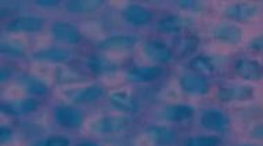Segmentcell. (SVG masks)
<instances>
[{
  "mask_svg": "<svg viewBox=\"0 0 263 146\" xmlns=\"http://www.w3.org/2000/svg\"><path fill=\"white\" fill-rule=\"evenodd\" d=\"M0 141L3 143H9V142L13 141V133L10 131L9 128L2 127V130H0Z\"/></svg>",
  "mask_w": 263,
  "mask_h": 146,
  "instance_id": "cell-29",
  "label": "cell"
},
{
  "mask_svg": "<svg viewBox=\"0 0 263 146\" xmlns=\"http://www.w3.org/2000/svg\"><path fill=\"white\" fill-rule=\"evenodd\" d=\"M187 23V21L182 17H176V15H171L168 18L162 19L159 22L158 28L159 31H163V32H176L179 29H182L184 25Z\"/></svg>",
  "mask_w": 263,
  "mask_h": 146,
  "instance_id": "cell-21",
  "label": "cell"
},
{
  "mask_svg": "<svg viewBox=\"0 0 263 146\" xmlns=\"http://www.w3.org/2000/svg\"><path fill=\"white\" fill-rule=\"evenodd\" d=\"M23 86L32 94H45L47 91V87H46L45 83L41 82L39 79L33 78V76H24Z\"/></svg>",
  "mask_w": 263,
  "mask_h": 146,
  "instance_id": "cell-23",
  "label": "cell"
},
{
  "mask_svg": "<svg viewBox=\"0 0 263 146\" xmlns=\"http://www.w3.org/2000/svg\"><path fill=\"white\" fill-rule=\"evenodd\" d=\"M212 33L218 40L226 41L229 44H237L242 39V32L240 28L230 25V23H219L213 28Z\"/></svg>",
  "mask_w": 263,
  "mask_h": 146,
  "instance_id": "cell-4",
  "label": "cell"
},
{
  "mask_svg": "<svg viewBox=\"0 0 263 146\" xmlns=\"http://www.w3.org/2000/svg\"><path fill=\"white\" fill-rule=\"evenodd\" d=\"M43 146H69V139L65 137H51L43 143Z\"/></svg>",
  "mask_w": 263,
  "mask_h": 146,
  "instance_id": "cell-28",
  "label": "cell"
},
{
  "mask_svg": "<svg viewBox=\"0 0 263 146\" xmlns=\"http://www.w3.org/2000/svg\"><path fill=\"white\" fill-rule=\"evenodd\" d=\"M201 124L205 128L211 130V131L223 133V131H226L227 128H229V119H227L226 114L220 112V110H206L201 116Z\"/></svg>",
  "mask_w": 263,
  "mask_h": 146,
  "instance_id": "cell-1",
  "label": "cell"
},
{
  "mask_svg": "<svg viewBox=\"0 0 263 146\" xmlns=\"http://www.w3.org/2000/svg\"><path fill=\"white\" fill-rule=\"evenodd\" d=\"M179 3H180V5H182V6H190V5H193V2H179Z\"/></svg>",
  "mask_w": 263,
  "mask_h": 146,
  "instance_id": "cell-34",
  "label": "cell"
},
{
  "mask_svg": "<svg viewBox=\"0 0 263 146\" xmlns=\"http://www.w3.org/2000/svg\"><path fill=\"white\" fill-rule=\"evenodd\" d=\"M45 22L39 17H20L9 25L13 32H37L43 28Z\"/></svg>",
  "mask_w": 263,
  "mask_h": 146,
  "instance_id": "cell-9",
  "label": "cell"
},
{
  "mask_svg": "<svg viewBox=\"0 0 263 146\" xmlns=\"http://www.w3.org/2000/svg\"><path fill=\"white\" fill-rule=\"evenodd\" d=\"M129 120L123 116H117V117H105V119L99 120L93 127V131L101 134H112L122 131L123 128L127 127Z\"/></svg>",
  "mask_w": 263,
  "mask_h": 146,
  "instance_id": "cell-5",
  "label": "cell"
},
{
  "mask_svg": "<svg viewBox=\"0 0 263 146\" xmlns=\"http://www.w3.org/2000/svg\"><path fill=\"white\" fill-rule=\"evenodd\" d=\"M0 50L3 54H7L10 57H20V55H23L24 48L21 44L18 43H13V41H9V43H2V46H0Z\"/></svg>",
  "mask_w": 263,
  "mask_h": 146,
  "instance_id": "cell-27",
  "label": "cell"
},
{
  "mask_svg": "<svg viewBox=\"0 0 263 146\" xmlns=\"http://www.w3.org/2000/svg\"><path fill=\"white\" fill-rule=\"evenodd\" d=\"M54 116L55 120L63 127L75 128L82 126V123H83V114H82V112L72 108V106H59L55 109Z\"/></svg>",
  "mask_w": 263,
  "mask_h": 146,
  "instance_id": "cell-2",
  "label": "cell"
},
{
  "mask_svg": "<svg viewBox=\"0 0 263 146\" xmlns=\"http://www.w3.org/2000/svg\"><path fill=\"white\" fill-rule=\"evenodd\" d=\"M251 47L258 51H263V36L256 37L255 40L251 41Z\"/></svg>",
  "mask_w": 263,
  "mask_h": 146,
  "instance_id": "cell-31",
  "label": "cell"
},
{
  "mask_svg": "<svg viewBox=\"0 0 263 146\" xmlns=\"http://www.w3.org/2000/svg\"><path fill=\"white\" fill-rule=\"evenodd\" d=\"M254 95V90L247 86H230L223 87L219 91V98L223 101H234V100H248Z\"/></svg>",
  "mask_w": 263,
  "mask_h": 146,
  "instance_id": "cell-11",
  "label": "cell"
},
{
  "mask_svg": "<svg viewBox=\"0 0 263 146\" xmlns=\"http://www.w3.org/2000/svg\"><path fill=\"white\" fill-rule=\"evenodd\" d=\"M220 139L216 137H194L189 139L187 146H219Z\"/></svg>",
  "mask_w": 263,
  "mask_h": 146,
  "instance_id": "cell-26",
  "label": "cell"
},
{
  "mask_svg": "<svg viewBox=\"0 0 263 146\" xmlns=\"http://www.w3.org/2000/svg\"><path fill=\"white\" fill-rule=\"evenodd\" d=\"M194 113V110L187 105H173L168 106L162 112V117L171 121H182V120L190 119Z\"/></svg>",
  "mask_w": 263,
  "mask_h": 146,
  "instance_id": "cell-16",
  "label": "cell"
},
{
  "mask_svg": "<svg viewBox=\"0 0 263 146\" xmlns=\"http://www.w3.org/2000/svg\"><path fill=\"white\" fill-rule=\"evenodd\" d=\"M53 33L57 40L68 44H75L81 40L79 31L69 22H55L53 27Z\"/></svg>",
  "mask_w": 263,
  "mask_h": 146,
  "instance_id": "cell-6",
  "label": "cell"
},
{
  "mask_svg": "<svg viewBox=\"0 0 263 146\" xmlns=\"http://www.w3.org/2000/svg\"><path fill=\"white\" fill-rule=\"evenodd\" d=\"M148 135L155 143H158L161 146H169L173 145L176 141L175 133L172 130H169L166 127H154L148 130Z\"/></svg>",
  "mask_w": 263,
  "mask_h": 146,
  "instance_id": "cell-17",
  "label": "cell"
},
{
  "mask_svg": "<svg viewBox=\"0 0 263 146\" xmlns=\"http://www.w3.org/2000/svg\"><path fill=\"white\" fill-rule=\"evenodd\" d=\"M183 90H186L190 94H197V95H204L209 90V84L206 79H204L200 75H184L180 79Z\"/></svg>",
  "mask_w": 263,
  "mask_h": 146,
  "instance_id": "cell-7",
  "label": "cell"
},
{
  "mask_svg": "<svg viewBox=\"0 0 263 146\" xmlns=\"http://www.w3.org/2000/svg\"><path fill=\"white\" fill-rule=\"evenodd\" d=\"M251 135L254 138H258V139H263V124L256 126V127L251 131Z\"/></svg>",
  "mask_w": 263,
  "mask_h": 146,
  "instance_id": "cell-32",
  "label": "cell"
},
{
  "mask_svg": "<svg viewBox=\"0 0 263 146\" xmlns=\"http://www.w3.org/2000/svg\"><path fill=\"white\" fill-rule=\"evenodd\" d=\"M236 72L245 80H259L263 78V66L255 62V61L242 60L238 61L236 65Z\"/></svg>",
  "mask_w": 263,
  "mask_h": 146,
  "instance_id": "cell-8",
  "label": "cell"
},
{
  "mask_svg": "<svg viewBox=\"0 0 263 146\" xmlns=\"http://www.w3.org/2000/svg\"><path fill=\"white\" fill-rule=\"evenodd\" d=\"M136 44V37L130 35H117L104 40L100 44L104 50H127Z\"/></svg>",
  "mask_w": 263,
  "mask_h": 146,
  "instance_id": "cell-12",
  "label": "cell"
},
{
  "mask_svg": "<svg viewBox=\"0 0 263 146\" xmlns=\"http://www.w3.org/2000/svg\"><path fill=\"white\" fill-rule=\"evenodd\" d=\"M71 53L64 48H46L35 54V58L39 61H47V62H68L71 60Z\"/></svg>",
  "mask_w": 263,
  "mask_h": 146,
  "instance_id": "cell-15",
  "label": "cell"
},
{
  "mask_svg": "<svg viewBox=\"0 0 263 146\" xmlns=\"http://www.w3.org/2000/svg\"><path fill=\"white\" fill-rule=\"evenodd\" d=\"M90 66L96 73H111L115 70V64L105 57H93L90 60Z\"/></svg>",
  "mask_w": 263,
  "mask_h": 146,
  "instance_id": "cell-22",
  "label": "cell"
},
{
  "mask_svg": "<svg viewBox=\"0 0 263 146\" xmlns=\"http://www.w3.org/2000/svg\"><path fill=\"white\" fill-rule=\"evenodd\" d=\"M111 102L114 105L125 112H133L136 109V102L133 101L132 95L127 91H114L111 92Z\"/></svg>",
  "mask_w": 263,
  "mask_h": 146,
  "instance_id": "cell-19",
  "label": "cell"
},
{
  "mask_svg": "<svg viewBox=\"0 0 263 146\" xmlns=\"http://www.w3.org/2000/svg\"><path fill=\"white\" fill-rule=\"evenodd\" d=\"M144 53L145 55L153 61H157V62H166V61L171 60V50L168 47L159 43V41H150L144 46Z\"/></svg>",
  "mask_w": 263,
  "mask_h": 146,
  "instance_id": "cell-13",
  "label": "cell"
},
{
  "mask_svg": "<svg viewBox=\"0 0 263 146\" xmlns=\"http://www.w3.org/2000/svg\"><path fill=\"white\" fill-rule=\"evenodd\" d=\"M242 146H254V145H242Z\"/></svg>",
  "mask_w": 263,
  "mask_h": 146,
  "instance_id": "cell-35",
  "label": "cell"
},
{
  "mask_svg": "<svg viewBox=\"0 0 263 146\" xmlns=\"http://www.w3.org/2000/svg\"><path fill=\"white\" fill-rule=\"evenodd\" d=\"M60 2L57 0H37L36 5L41 6V7H55V6H59Z\"/></svg>",
  "mask_w": 263,
  "mask_h": 146,
  "instance_id": "cell-30",
  "label": "cell"
},
{
  "mask_svg": "<svg viewBox=\"0 0 263 146\" xmlns=\"http://www.w3.org/2000/svg\"><path fill=\"white\" fill-rule=\"evenodd\" d=\"M36 108V101L33 100H23L15 104L10 105V112L14 114H23V113H29L32 110H35Z\"/></svg>",
  "mask_w": 263,
  "mask_h": 146,
  "instance_id": "cell-24",
  "label": "cell"
},
{
  "mask_svg": "<svg viewBox=\"0 0 263 146\" xmlns=\"http://www.w3.org/2000/svg\"><path fill=\"white\" fill-rule=\"evenodd\" d=\"M190 66L194 70H197V72H201V73H212L213 69H215V66H213L212 61L209 60V58H206V57H198V58H195V60L191 61Z\"/></svg>",
  "mask_w": 263,
  "mask_h": 146,
  "instance_id": "cell-25",
  "label": "cell"
},
{
  "mask_svg": "<svg viewBox=\"0 0 263 146\" xmlns=\"http://www.w3.org/2000/svg\"><path fill=\"white\" fill-rule=\"evenodd\" d=\"M103 94H104L103 87L89 86L73 92V95L71 96V100H72L75 104H87V102H93V101L100 100L101 96H103Z\"/></svg>",
  "mask_w": 263,
  "mask_h": 146,
  "instance_id": "cell-14",
  "label": "cell"
},
{
  "mask_svg": "<svg viewBox=\"0 0 263 146\" xmlns=\"http://www.w3.org/2000/svg\"><path fill=\"white\" fill-rule=\"evenodd\" d=\"M161 73H162V69L159 66H141V68L133 69L129 73V76L137 82H150L161 76Z\"/></svg>",
  "mask_w": 263,
  "mask_h": 146,
  "instance_id": "cell-20",
  "label": "cell"
},
{
  "mask_svg": "<svg viewBox=\"0 0 263 146\" xmlns=\"http://www.w3.org/2000/svg\"><path fill=\"white\" fill-rule=\"evenodd\" d=\"M103 5V0H71L67 3V10L71 13H90Z\"/></svg>",
  "mask_w": 263,
  "mask_h": 146,
  "instance_id": "cell-18",
  "label": "cell"
},
{
  "mask_svg": "<svg viewBox=\"0 0 263 146\" xmlns=\"http://www.w3.org/2000/svg\"><path fill=\"white\" fill-rule=\"evenodd\" d=\"M226 15L236 21H250L258 15V6L252 3H236L227 7Z\"/></svg>",
  "mask_w": 263,
  "mask_h": 146,
  "instance_id": "cell-3",
  "label": "cell"
},
{
  "mask_svg": "<svg viewBox=\"0 0 263 146\" xmlns=\"http://www.w3.org/2000/svg\"><path fill=\"white\" fill-rule=\"evenodd\" d=\"M78 146H99V145H96V143H93V142H82V143H79Z\"/></svg>",
  "mask_w": 263,
  "mask_h": 146,
  "instance_id": "cell-33",
  "label": "cell"
},
{
  "mask_svg": "<svg viewBox=\"0 0 263 146\" xmlns=\"http://www.w3.org/2000/svg\"><path fill=\"white\" fill-rule=\"evenodd\" d=\"M123 17L126 19L127 22L132 23V25H137V27H141V25H145L151 21V13L144 7L141 6H127L125 11H123Z\"/></svg>",
  "mask_w": 263,
  "mask_h": 146,
  "instance_id": "cell-10",
  "label": "cell"
}]
</instances>
